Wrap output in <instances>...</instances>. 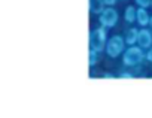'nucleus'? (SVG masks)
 Here are the masks:
<instances>
[{
    "instance_id": "obj_12",
    "label": "nucleus",
    "mask_w": 152,
    "mask_h": 118,
    "mask_svg": "<svg viewBox=\"0 0 152 118\" xmlns=\"http://www.w3.org/2000/svg\"><path fill=\"white\" fill-rule=\"evenodd\" d=\"M119 78H121V79H133L134 75H133L131 72H121V73H119Z\"/></svg>"
},
{
    "instance_id": "obj_9",
    "label": "nucleus",
    "mask_w": 152,
    "mask_h": 118,
    "mask_svg": "<svg viewBox=\"0 0 152 118\" xmlns=\"http://www.w3.org/2000/svg\"><path fill=\"white\" fill-rule=\"evenodd\" d=\"M124 20L128 23V24H133L134 21H137V9L134 6H127L125 8V12H124Z\"/></svg>"
},
{
    "instance_id": "obj_10",
    "label": "nucleus",
    "mask_w": 152,
    "mask_h": 118,
    "mask_svg": "<svg viewBox=\"0 0 152 118\" xmlns=\"http://www.w3.org/2000/svg\"><path fill=\"white\" fill-rule=\"evenodd\" d=\"M99 54H100V52H97V51H94V49H90V67L96 66V64L100 62Z\"/></svg>"
},
{
    "instance_id": "obj_4",
    "label": "nucleus",
    "mask_w": 152,
    "mask_h": 118,
    "mask_svg": "<svg viewBox=\"0 0 152 118\" xmlns=\"http://www.w3.org/2000/svg\"><path fill=\"white\" fill-rule=\"evenodd\" d=\"M118 18H119L118 11L113 6H106V9L99 15V23H100V26H103L109 30L118 24Z\"/></svg>"
},
{
    "instance_id": "obj_16",
    "label": "nucleus",
    "mask_w": 152,
    "mask_h": 118,
    "mask_svg": "<svg viewBox=\"0 0 152 118\" xmlns=\"http://www.w3.org/2000/svg\"><path fill=\"white\" fill-rule=\"evenodd\" d=\"M148 27H149V30L152 32V17H151V21H149V26H148Z\"/></svg>"
},
{
    "instance_id": "obj_14",
    "label": "nucleus",
    "mask_w": 152,
    "mask_h": 118,
    "mask_svg": "<svg viewBox=\"0 0 152 118\" xmlns=\"http://www.w3.org/2000/svg\"><path fill=\"white\" fill-rule=\"evenodd\" d=\"M103 2H104L106 6H113V5L116 3V0H103Z\"/></svg>"
},
{
    "instance_id": "obj_3",
    "label": "nucleus",
    "mask_w": 152,
    "mask_h": 118,
    "mask_svg": "<svg viewBox=\"0 0 152 118\" xmlns=\"http://www.w3.org/2000/svg\"><path fill=\"white\" fill-rule=\"evenodd\" d=\"M125 45H127V43H125L124 36L115 34V36H112V37L107 40L104 52H106L110 58H116V57H119L121 54H124V51H125Z\"/></svg>"
},
{
    "instance_id": "obj_11",
    "label": "nucleus",
    "mask_w": 152,
    "mask_h": 118,
    "mask_svg": "<svg viewBox=\"0 0 152 118\" xmlns=\"http://www.w3.org/2000/svg\"><path fill=\"white\" fill-rule=\"evenodd\" d=\"M139 8H149L152 6V0H134Z\"/></svg>"
},
{
    "instance_id": "obj_6",
    "label": "nucleus",
    "mask_w": 152,
    "mask_h": 118,
    "mask_svg": "<svg viewBox=\"0 0 152 118\" xmlns=\"http://www.w3.org/2000/svg\"><path fill=\"white\" fill-rule=\"evenodd\" d=\"M151 21V15L148 14L146 8H139L137 9V23L140 27H148Z\"/></svg>"
},
{
    "instance_id": "obj_8",
    "label": "nucleus",
    "mask_w": 152,
    "mask_h": 118,
    "mask_svg": "<svg viewBox=\"0 0 152 118\" xmlns=\"http://www.w3.org/2000/svg\"><path fill=\"white\" fill-rule=\"evenodd\" d=\"M106 9V5L103 0H90V12L94 15H100Z\"/></svg>"
},
{
    "instance_id": "obj_15",
    "label": "nucleus",
    "mask_w": 152,
    "mask_h": 118,
    "mask_svg": "<svg viewBox=\"0 0 152 118\" xmlns=\"http://www.w3.org/2000/svg\"><path fill=\"white\" fill-rule=\"evenodd\" d=\"M103 78H104V79H115V75H113V73H107V72H106V73L103 75Z\"/></svg>"
},
{
    "instance_id": "obj_2",
    "label": "nucleus",
    "mask_w": 152,
    "mask_h": 118,
    "mask_svg": "<svg viewBox=\"0 0 152 118\" xmlns=\"http://www.w3.org/2000/svg\"><path fill=\"white\" fill-rule=\"evenodd\" d=\"M107 37V29L106 27H99L96 30L90 32V49H94L97 52H102L106 49V40Z\"/></svg>"
},
{
    "instance_id": "obj_13",
    "label": "nucleus",
    "mask_w": 152,
    "mask_h": 118,
    "mask_svg": "<svg viewBox=\"0 0 152 118\" xmlns=\"http://www.w3.org/2000/svg\"><path fill=\"white\" fill-rule=\"evenodd\" d=\"M146 60L149 62V63H152V46L148 49V52H146Z\"/></svg>"
},
{
    "instance_id": "obj_7",
    "label": "nucleus",
    "mask_w": 152,
    "mask_h": 118,
    "mask_svg": "<svg viewBox=\"0 0 152 118\" xmlns=\"http://www.w3.org/2000/svg\"><path fill=\"white\" fill-rule=\"evenodd\" d=\"M137 37H139V30L134 29V27L128 29V30L125 32V34H124L125 43H127L128 46H130V45H136V43H137Z\"/></svg>"
},
{
    "instance_id": "obj_1",
    "label": "nucleus",
    "mask_w": 152,
    "mask_h": 118,
    "mask_svg": "<svg viewBox=\"0 0 152 118\" xmlns=\"http://www.w3.org/2000/svg\"><path fill=\"white\" fill-rule=\"evenodd\" d=\"M145 58H146V54L143 52V48H140L139 45L137 46L136 45H130L122 54V63L125 66L133 67V66H137V64L143 63Z\"/></svg>"
},
{
    "instance_id": "obj_5",
    "label": "nucleus",
    "mask_w": 152,
    "mask_h": 118,
    "mask_svg": "<svg viewBox=\"0 0 152 118\" xmlns=\"http://www.w3.org/2000/svg\"><path fill=\"white\" fill-rule=\"evenodd\" d=\"M137 45L143 49H149L152 46V32L149 29H140L139 30V37H137Z\"/></svg>"
}]
</instances>
